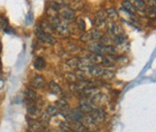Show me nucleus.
Returning a JSON list of instances; mask_svg holds the SVG:
<instances>
[{
    "label": "nucleus",
    "mask_w": 156,
    "mask_h": 132,
    "mask_svg": "<svg viewBox=\"0 0 156 132\" xmlns=\"http://www.w3.org/2000/svg\"><path fill=\"white\" fill-rule=\"evenodd\" d=\"M89 116L98 124L105 120L106 119V112L105 110L100 108H94L89 113Z\"/></svg>",
    "instance_id": "obj_1"
},
{
    "label": "nucleus",
    "mask_w": 156,
    "mask_h": 132,
    "mask_svg": "<svg viewBox=\"0 0 156 132\" xmlns=\"http://www.w3.org/2000/svg\"><path fill=\"white\" fill-rule=\"evenodd\" d=\"M25 104H26V110L28 114L31 117H37L40 115L41 113V109L38 106V102H30V101H25Z\"/></svg>",
    "instance_id": "obj_2"
},
{
    "label": "nucleus",
    "mask_w": 156,
    "mask_h": 132,
    "mask_svg": "<svg viewBox=\"0 0 156 132\" xmlns=\"http://www.w3.org/2000/svg\"><path fill=\"white\" fill-rule=\"evenodd\" d=\"M51 24L53 27V29L57 32H59L60 33H64L68 32V26L65 23V22L61 21L58 17H53L51 18Z\"/></svg>",
    "instance_id": "obj_3"
},
{
    "label": "nucleus",
    "mask_w": 156,
    "mask_h": 132,
    "mask_svg": "<svg viewBox=\"0 0 156 132\" xmlns=\"http://www.w3.org/2000/svg\"><path fill=\"white\" fill-rule=\"evenodd\" d=\"M27 123L29 125L30 130L33 132H43L45 130V127L42 125V123L36 120H34L33 118H29L28 116L26 117Z\"/></svg>",
    "instance_id": "obj_4"
},
{
    "label": "nucleus",
    "mask_w": 156,
    "mask_h": 132,
    "mask_svg": "<svg viewBox=\"0 0 156 132\" xmlns=\"http://www.w3.org/2000/svg\"><path fill=\"white\" fill-rule=\"evenodd\" d=\"M84 117H85V114L79 108L69 110V118L73 121V123L81 122Z\"/></svg>",
    "instance_id": "obj_5"
},
{
    "label": "nucleus",
    "mask_w": 156,
    "mask_h": 132,
    "mask_svg": "<svg viewBox=\"0 0 156 132\" xmlns=\"http://www.w3.org/2000/svg\"><path fill=\"white\" fill-rule=\"evenodd\" d=\"M95 108L94 106V103L91 102V100L89 99H82L80 102V104H79V109L81 110L84 114L85 113H88Z\"/></svg>",
    "instance_id": "obj_6"
},
{
    "label": "nucleus",
    "mask_w": 156,
    "mask_h": 132,
    "mask_svg": "<svg viewBox=\"0 0 156 132\" xmlns=\"http://www.w3.org/2000/svg\"><path fill=\"white\" fill-rule=\"evenodd\" d=\"M37 35L44 42H47V43L50 44H53L55 42V39L53 37H51L50 34H48L45 32H44L41 27H38V29H37Z\"/></svg>",
    "instance_id": "obj_7"
},
{
    "label": "nucleus",
    "mask_w": 156,
    "mask_h": 132,
    "mask_svg": "<svg viewBox=\"0 0 156 132\" xmlns=\"http://www.w3.org/2000/svg\"><path fill=\"white\" fill-rule=\"evenodd\" d=\"M32 86L35 89H41L44 87L45 86V79L40 75H36L31 81Z\"/></svg>",
    "instance_id": "obj_8"
},
{
    "label": "nucleus",
    "mask_w": 156,
    "mask_h": 132,
    "mask_svg": "<svg viewBox=\"0 0 156 132\" xmlns=\"http://www.w3.org/2000/svg\"><path fill=\"white\" fill-rule=\"evenodd\" d=\"M75 14H74V10L71 8H62L61 10V17L64 20V21H70L74 18Z\"/></svg>",
    "instance_id": "obj_9"
},
{
    "label": "nucleus",
    "mask_w": 156,
    "mask_h": 132,
    "mask_svg": "<svg viewBox=\"0 0 156 132\" xmlns=\"http://www.w3.org/2000/svg\"><path fill=\"white\" fill-rule=\"evenodd\" d=\"M24 97H25V101H30V102H38L39 100V96L38 94L32 89L30 88H26L24 91Z\"/></svg>",
    "instance_id": "obj_10"
},
{
    "label": "nucleus",
    "mask_w": 156,
    "mask_h": 132,
    "mask_svg": "<svg viewBox=\"0 0 156 132\" xmlns=\"http://www.w3.org/2000/svg\"><path fill=\"white\" fill-rule=\"evenodd\" d=\"M89 69V74L92 76H95V77H98V76H102L103 73H104V69L98 67V66H90L88 68Z\"/></svg>",
    "instance_id": "obj_11"
},
{
    "label": "nucleus",
    "mask_w": 156,
    "mask_h": 132,
    "mask_svg": "<svg viewBox=\"0 0 156 132\" xmlns=\"http://www.w3.org/2000/svg\"><path fill=\"white\" fill-rule=\"evenodd\" d=\"M105 101H107V97L102 93H97L93 97H92V100L91 102L94 103H97V104H99V103H103Z\"/></svg>",
    "instance_id": "obj_12"
},
{
    "label": "nucleus",
    "mask_w": 156,
    "mask_h": 132,
    "mask_svg": "<svg viewBox=\"0 0 156 132\" xmlns=\"http://www.w3.org/2000/svg\"><path fill=\"white\" fill-rule=\"evenodd\" d=\"M49 88H50V91L54 94H57V95L58 94H62V90L61 86L57 83H55L53 81L49 83Z\"/></svg>",
    "instance_id": "obj_13"
},
{
    "label": "nucleus",
    "mask_w": 156,
    "mask_h": 132,
    "mask_svg": "<svg viewBox=\"0 0 156 132\" xmlns=\"http://www.w3.org/2000/svg\"><path fill=\"white\" fill-rule=\"evenodd\" d=\"M34 68L37 69V70H42V69L45 68V66H46V62H45V60L43 58L37 57V58L34 59Z\"/></svg>",
    "instance_id": "obj_14"
},
{
    "label": "nucleus",
    "mask_w": 156,
    "mask_h": 132,
    "mask_svg": "<svg viewBox=\"0 0 156 132\" xmlns=\"http://www.w3.org/2000/svg\"><path fill=\"white\" fill-rule=\"evenodd\" d=\"M108 33H110V34L117 35V34H119V32H120V27H119L117 24L110 23V24L108 25Z\"/></svg>",
    "instance_id": "obj_15"
},
{
    "label": "nucleus",
    "mask_w": 156,
    "mask_h": 132,
    "mask_svg": "<svg viewBox=\"0 0 156 132\" xmlns=\"http://www.w3.org/2000/svg\"><path fill=\"white\" fill-rule=\"evenodd\" d=\"M123 6H124V8H125L127 12H129L130 14H133L134 12L136 11V9L134 8V5H133L131 2H129V1H125V2H123Z\"/></svg>",
    "instance_id": "obj_16"
},
{
    "label": "nucleus",
    "mask_w": 156,
    "mask_h": 132,
    "mask_svg": "<svg viewBox=\"0 0 156 132\" xmlns=\"http://www.w3.org/2000/svg\"><path fill=\"white\" fill-rule=\"evenodd\" d=\"M134 8L135 9H138L139 11H142V12H144L145 11V7H146V4L144 2V1H134Z\"/></svg>",
    "instance_id": "obj_17"
},
{
    "label": "nucleus",
    "mask_w": 156,
    "mask_h": 132,
    "mask_svg": "<svg viewBox=\"0 0 156 132\" xmlns=\"http://www.w3.org/2000/svg\"><path fill=\"white\" fill-rule=\"evenodd\" d=\"M45 112L47 113V114H49L51 117H52V116H55V115H57L58 113H59V110L55 107V106H51V105H50V106H48L47 107V109L45 110Z\"/></svg>",
    "instance_id": "obj_18"
},
{
    "label": "nucleus",
    "mask_w": 156,
    "mask_h": 132,
    "mask_svg": "<svg viewBox=\"0 0 156 132\" xmlns=\"http://www.w3.org/2000/svg\"><path fill=\"white\" fill-rule=\"evenodd\" d=\"M60 130L62 132H69L71 130V124L68 121H62L60 124Z\"/></svg>",
    "instance_id": "obj_19"
},
{
    "label": "nucleus",
    "mask_w": 156,
    "mask_h": 132,
    "mask_svg": "<svg viewBox=\"0 0 156 132\" xmlns=\"http://www.w3.org/2000/svg\"><path fill=\"white\" fill-rule=\"evenodd\" d=\"M67 64L70 67H78L80 66V59H72L67 61Z\"/></svg>",
    "instance_id": "obj_20"
},
{
    "label": "nucleus",
    "mask_w": 156,
    "mask_h": 132,
    "mask_svg": "<svg viewBox=\"0 0 156 132\" xmlns=\"http://www.w3.org/2000/svg\"><path fill=\"white\" fill-rule=\"evenodd\" d=\"M89 33H90V38H91L92 40H99V39H101V37H102L101 33H100L98 31H96V30L92 31V32H89Z\"/></svg>",
    "instance_id": "obj_21"
},
{
    "label": "nucleus",
    "mask_w": 156,
    "mask_h": 132,
    "mask_svg": "<svg viewBox=\"0 0 156 132\" xmlns=\"http://www.w3.org/2000/svg\"><path fill=\"white\" fill-rule=\"evenodd\" d=\"M125 36H124V34L123 33H119V34H117V35H115V42L116 44H122L125 42Z\"/></svg>",
    "instance_id": "obj_22"
},
{
    "label": "nucleus",
    "mask_w": 156,
    "mask_h": 132,
    "mask_svg": "<svg viewBox=\"0 0 156 132\" xmlns=\"http://www.w3.org/2000/svg\"><path fill=\"white\" fill-rule=\"evenodd\" d=\"M8 27H9V25H8V22L6 21V19L5 17L0 16V29H3L5 31Z\"/></svg>",
    "instance_id": "obj_23"
},
{
    "label": "nucleus",
    "mask_w": 156,
    "mask_h": 132,
    "mask_svg": "<svg viewBox=\"0 0 156 132\" xmlns=\"http://www.w3.org/2000/svg\"><path fill=\"white\" fill-rule=\"evenodd\" d=\"M108 17L111 19H115L117 17V12L114 8L108 10Z\"/></svg>",
    "instance_id": "obj_24"
},
{
    "label": "nucleus",
    "mask_w": 156,
    "mask_h": 132,
    "mask_svg": "<svg viewBox=\"0 0 156 132\" xmlns=\"http://www.w3.org/2000/svg\"><path fill=\"white\" fill-rule=\"evenodd\" d=\"M114 73L112 71H108V70H105L103 75H102V77L106 78V79H112L114 77Z\"/></svg>",
    "instance_id": "obj_25"
},
{
    "label": "nucleus",
    "mask_w": 156,
    "mask_h": 132,
    "mask_svg": "<svg viewBox=\"0 0 156 132\" xmlns=\"http://www.w3.org/2000/svg\"><path fill=\"white\" fill-rule=\"evenodd\" d=\"M77 23H78V25H79V27H80V29H81V30H85V28H86V22H84V20L82 19V18H78L77 19Z\"/></svg>",
    "instance_id": "obj_26"
},
{
    "label": "nucleus",
    "mask_w": 156,
    "mask_h": 132,
    "mask_svg": "<svg viewBox=\"0 0 156 132\" xmlns=\"http://www.w3.org/2000/svg\"><path fill=\"white\" fill-rule=\"evenodd\" d=\"M145 12L150 15V16H154L155 15V5L153 7V6H150L149 9H145Z\"/></svg>",
    "instance_id": "obj_27"
},
{
    "label": "nucleus",
    "mask_w": 156,
    "mask_h": 132,
    "mask_svg": "<svg viewBox=\"0 0 156 132\" xmlns=\"http://www.w3.org/2000/svg\"><path fill=\"white\" fill-rule=\"evenodd\" d=\"M4 80L2 79V77H1V75H0V90L2 89V88L4 87Z\"/></svg>",
    "instance_id": "obj_28"
},
{
    "label": "nucleus",
    "mask_w": 156,
    "mask_h": 132,
    "mask_svg": "<svg viewBox=\"0 0 156 132\" xmlns=\"http://www.w3.org/2000/svg\"><path fill=\"white\" fill-rule=\"evenodd\" d=\"M1 66H2V64H1V59H0V69H1Z\"/></svg>",
    "instance_id": "obj_29"
},
{
    "label": "nucleus",
    "mask_w": 156,
    "mask_h": 132,
    "mask_svg": "<svg viewBox=\"0 0 156 132\" xmlns=\"http://www.w3.org/2000/svg\"><path fill=\"white\" fill-rule=\"evenodd\" d=\"M71 132H76V131H71Z\"/></svg>",
    "instance_id": "obj_30"
}]
</instances>
